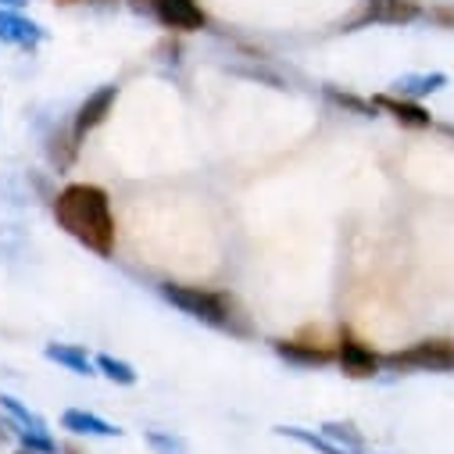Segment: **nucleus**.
<instances>
[{"instance_id": "obj_15", "label": "nucleus", "mask_w": 454, "mask_h": 454, "mask_svg": "<svg viewBox=\"0 0 454 454\" xmlns=\"http://www.w3.org/2000/svg\"><path fill=\"white\" fill-rule=\"evenodd\" d=\"M0 411L8 415V422L22 426V429H51L43 415H36L29 404H22L15 394H4V390H0Z\"/></svg>"}, {"instance_id": "obj_3", "label": "nucleus", "mask_w": 454, "mask_h": 454, "mask_svg": "<svg viewBox=\"0 0 454 454\" xmlns=\"http://www.w3.org/2000/svg\"><path fill=\"white\" fill-rule=\"evenodd\" d=\"M390 369H408V372H454V340H419V344L394 351L383 358Z\"/></svg>"}, {"instance_id": "obj_10", "label": "nucleus", "mask_w": 454, "mask_h": 454, "mask_svg": "<svg viewBox=\"0 0 454 454\" xmlns=\"http://www.w3.org/2000/svg\"><path fill=\"white\" fill-rule=\"evenodd\" d=\"M43 358L54 362V365H61L72 376H82V380H93L97 376L93 358L79 344H61V340H51V344H43Z\"/></svg>"}, {"instance_id": "obj_17", "label": "nucleus", "mask_w": 454, "mask_h": 454, "mask_svg": "<svg viewBox=\"0 0 454 454\" xmlns=\"http://www.w3.org/2000/svg\"><path fill=\"white\" fill-rule=\"evenodd\" d=\"M322 436L333 440L340 450H348V454H365V436L351 422H322Z\"/></svg>"}, {"instance_id": "obj_7", "label": "nucleus", "mask_w": 454, "mask_h": 454, "mask_svg": "<svg viewBox=\"0 0 454 454\" xmlns=\"http://www.w3.org/2000/svg\"><path fill=\"white\" fill-rule=\"evenodd\" d=\"M43 40H47V29L40 22H33L29 15H22L15 8H0V43L36 51Z\"/></svg>"}, {"instance_id": "obj_18", "label": "nucleus", "mask_w": 454, "mask_h": 454, "mask_svg": "<svg viewBox=\"0 0 454 454\" xmlns=\"http://www.w3.org/2000/svg\"><path fill=\"white\" fill-rule=\"evenodd\" d=\"M144 440H147V447H151L154 454H190L186 440H183L179 433H172V429H147Z\"/></svg>"}, {"instance_id": "obj_9", "label": "nucleus", "mask_w": 454, "mask_h": 454, "mask_svg": "<svg viewBox=\"0 0 454 454\" xmlns=\"http://www.w3.org/2000/svg\"><path fill=\"white\" fill-rule=\"evenodd\" d=\"M61 429H68L75 436H100V440H119L122 436V429L115 422H107V419H100L86 408H65L61 411Z\"/></svg>"}, {"instance_id": "obj_14", "label": "nucleus", "mask_w": 454, "mask_h": 454, "mask_svg": "<svg viewBox=\"0 0 454 454\" xmlns=\"http://www.w3.org/2000/svg\"><path fill=\"white\" fill-rule=\"evenodd\" d=\"M93 365H97V376L111 380L115 387H137L140 383V372L115 355H93Z\"/></svg>"}, {"instance_id": "obj_6", "label": "nucleus", "mask_w": 454, "mask_h": 454, "mask_svg": "<svg viewBox=\"0 0 454 454\" xmlns=\"http://www.w3.org/2000/svg\"><path fill=\"white\" fill-rule=\"evenodd\" d=\"M119 100V86L115 82H107V86H97L79 107H75V119H72V133L82 140L86 133H93L107 115H111V107H115Z\"/></svg>"}, {"instance_id": "obj_8", "label": "nucleus", "mask_w": 454, "mask_h": 454, "mask_svg": "<svg viewBox=\"0 0 454 454\" xmlns=\"http://www.w3.org/2000/svg\"><path fill=\"white\" fill-rule=\"evenodd\" d=\"M336 358H340V369H344L348 376H355V380H369V376H376L383 369V358L372 348H365L362 340H355V336L340 340Z\"/></svg>"}, {"instance_id": "obj_5", "label": "nucleus", "mask_w": 454, "mask_h": 454, "mask_svg": "<svg viewBox=\"0 0 454 454\" xmlns=\"http://www.w3.org/2000/svg\"><path fill=\"white\" fill-rule=\"evenodd\" d=\"M129 4L133 12H147L165 29H176V33H197L207 26V15L197 0H129Z\"/></svg>"}, {"instance_id": "obj_22", "label": "nucleus", "mask_w": 454, "mask_h": 454, "mask_svg": "<svg viewBox=\"0 0 454 454\" xmlns=\"http://www.w3.org/2000/svg\"><path fill=\"white\" fill-rule=\"evenodd\" d=\"M65 4H72V0H65Z\"/></svg>"}, {"instance_id": "obj_2", "label": "nucleus", "mask_w": 454, "mask_h": 454, "mask_svg": "<svg viewBox=\"0 0 454 454\" xmlns=\"http://www.w3.org/2000/svg\"><path fill=\"white\" fill-rule=\"evenodd\" d=\"M161 290V297L172 304V308H179L186 318H193V322H204V325H211V329H237V322H233V304L225 301L222 294H215V290H204V286H183V283H161L158 286Z\"/></svg>"}, {"instance_id": "obj_4", "label": "nucleus", "mask_w": 454, "mask_h": 454, "mask_svg": "<svg viewBox=\"0 0 454 454\" xmlns=\"http://www.w3.org/2000/svg\"><path fill=\"white\" fill-rule=\"evenodd\" d=\"M426 19L419 0H365V8L344 26V33H358L365 26H411Z\"/></svg>"}, {"instance_id": "obj_11", "label": "nucleus", "mask_w": 454, "mask_h": 454, "mask_svg": "<svg viewBox=\"0 0 454 454\" xmlns=\"http://www.w3.org/2000/svg\"><path fill=\"white\" fill-rule=\"evenodd\" d=\"M447 82L450 79L443 72H404L390 82V90H394V97H404V100H426V97L440 93Z\"/></svg>"}, {"instance_id": "obj_21", "label": "nucleus", "mask_w": 454, "mask_h": 454, "mask_svg": "<svg viewBox=\"0 0 454 454\" xmlns=\"http://www.w3.org/2000/svg\"><path fill=\"white\" fill-rule=\"evenodd\" d=\"M4 440H8V426H4V422H0V443H4Z\"/></svg>"}, {"instance_id": "obj_20", "label": "nucleus", "mask_w": 454, "mask_h": 454, "mask_svg": "<svg viewBox=\"0 0 454 454\" xmlns=\"http://www.w3.org/2000/svg\"><path fill=\"white\" fill-rule=\"evenodd\" d=\"M29 4V0H0V8H15V12H22Z\"/></svg>"}, {"instance_id": "obj_16", "label": "nucleus", "mask_w": 454, "mask_h": 454, "mask_svg": "<svg viewBox=\"0 0 454 454\" xmlns=\"http://www.w3.org/2000/svg\"><path fill=\"white\" fill-rule=\"evenodd\" d=\"M276 433L286 436V440H294V443H301V447H308V450H318V454H348V450H340L333 440H325L322 429L311 433L304 426H276Z\"/></svg>"}, {"instance_id": "obj_12", "label": "nucleus", "mask_w": 454, "mask_h": 454, "mask_svg": "<svg viewBox=\"0 0 454 454\" xmlns=\"http://www.w3.org/2000/svg\"><path fill=\"white\" fill-rule=\"evenodd\" d=\"M376 107H380V111H390V115H394L401 126H411V129H426V126L433 122L429 111H426L419 100H404V97L380 93V97H376Z\"/></svg>"}, {"instance_id": "obj_19", "label": "nucleus", "mask_w": 454, "mask_h": 454, "mask_svg": "<svg viewBox=\"0 0 454 454\" xmlns=\"http://www.w3.org/2000/svg\"><path fill=\"white\" fill-rule=\"evenodd\" d=\"M325 97H329L333 104H340V107L355 111V115H362V119H376V115H380L376 100H362V97H355V93H340L336 86H325Z\"/></svg>"}, {"instance_id": "obj_1", "label": "nucleus", "mask_w": 454, "mask_h": 454, "mask_svg": "<svg viewBox=\"0 0 454 454\" xmlns=\"http://www.w3.org/2000/svg\"><path fill=\"white\" fill-rule=\"evenodd\" d=\"M51 211L54 222L75 244L100 258H111V251H115V215H111V200L100 186L72 183L61 193H54Z\"/></svg>"}, {"instance_id": "obj_13", "label": "nucleus", "mask_w": 454, "mask_h": 454, "mask_svg": "<svg viewBox=\"0 0 454 454\" xmlns=\"http://www.w3.org/2000/svg\"><path fill=\"white\" fill-rule=\"evenodd\" d=\"M276 355L286 358L290 365H325L329 362V351H322L318 344H301V340H279Z\"/></svg>"}]
</instances>
